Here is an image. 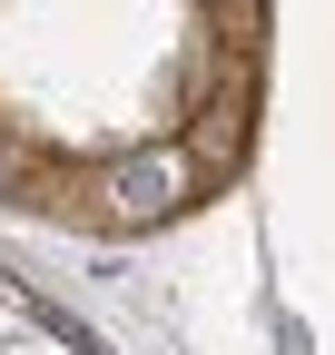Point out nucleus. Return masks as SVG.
<instances>
[{
  "label": "nucleus",
  "instance_id": "nucleus-2",
  "mask_svg": "<svg viewBox=\"0 0 335 355\" xmlns=\"http://www.w3.org/2000/svg\"><path fill=\"white\" fill-rule=\"evenodd\" d=\"M188 158H197V178L217 188V178L246 158V60L237 69H217V89L197 99V128H188Z\"/></svg>",
  "mask_w": 335,
  "mask_h": 355
},
{
  "label": "nucleus",
  "instance_id": "nucleus-1",
  "mask_svg": "<svg viewBox=\"0 0 335 355\" xmlns=\"http://www.w3.org/2000/svg\"><path fill=\"white\" fill-rule=\"evenodd\" d=\"M197 158H188V139H168V148H129V158H109L99 178H89V217H109V227H158V217H178V207H197Z\"/></svg>",
  "mask_w": 335,
  "mask_h": 355
}]
</instances>
